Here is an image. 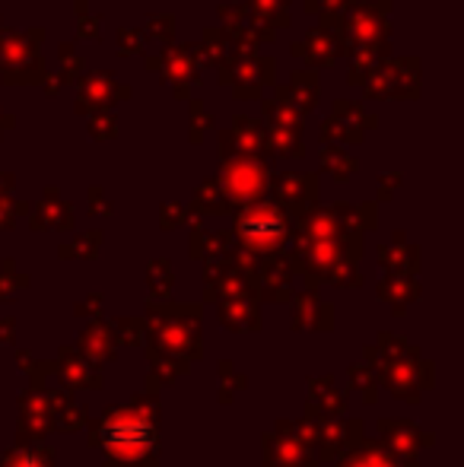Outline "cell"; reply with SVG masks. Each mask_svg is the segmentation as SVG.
Masks as SVG:
<instances>
[{
	"label": "cell",
	"instance_id": "6da1fadb",
	"mask_svg": "<svg viewBox=\"0 0 464 467\" xmlns=\"http://www.w3.org/2000/svg\"><path fill=\"white\" fill-rule=\"evenodd\" d=\"M42 42L45 29H6V36L0 38V80L6 87H32V83H42L48 77L42 61Z\"/></svg>",
	"mask_w": 464,
	"mask_h": 467
},
{
	"label": "cell",
	"instance_id": "7a4b0ae2",
	"mask_svg": "<svg viewBox=\"0 0 464 467\" xmlns=\"http://www.w3.org/2000/svg\"><path fill=\"white\" fill-rule=\"evenodd\" d=\"M290 213L273 201H261L235 216V239L252 254L280 252L290 239Z\"/></svg>",
	"mask_w": 464,
	"mask_h": 467
},
{
	"label": "cell",
	"instance_id": "3957f363",
	"mask_svg": "<svg viewBox=\"0 0 464 467\" xmlns=\"http://www.w3.org/2000/svg\"><path fill=\"white\" fill-rule=\"evenodd\" d=\"M156 442V426L150 417L137 410H115L102 423V445L112 458L121 462H140Z\"/></svg>",
	"mask_w": 464,
	"mask_h": 467
},
{
	"label": "cell",
	"instance_id": "277c9868",
	"mask_svg": "<svg viewBox=\"0 0 464 467\" xmlns=\"http://www.w3.org/2000/svg\"><path fill=\"white\" fill-rule=\"evenodd\" d=\"M391 0H363L344 13L347 48H385L391 45Z\"/></svg>",
	"mask_w": 464,
	"mask_h": 467
},
{
	"label": "cell",
	"instance_id": "5b68a950",
	"mask_svg": "<svg viewBox=\"0 0 464 467\" xmlns=\"http://www.w3.org/2000/svg\"><path fill=\"white\" fill-rule=\"evenodd\" d=\"M273 169L267 160H226L223 172H220V188H223L226 203H242V207H252L261 203L271 188Z\"/></svg>",
	"mask_w": 464,
	"mask_h": 467
},
{
	"label": "cell",
	"instance_id": "8992f818",
	"mask_svg": "<svg viewBox=\"0 0 464 467\" xmlns=\"http://www.w3.org/2000/svg\"><path fill=\"white\" fill-rule=\"evenodd\" d=\"M220 87H230L235 99H261L267 87L277 83V57L271 55H239L220 67Z\"/></svg>",
	"mask_w": 464,
	"mask_h": 467
},
{
	"label": "cell",
	"instance_id": "52a82bcc",
	"mask_svg": "<svg viewBox=\"0 0 464 467\" xmlns=\"http://www.w3.org/2000/svg\"><path fill=\"white\" fill-rule=\"evenodd\" d=\"M366 99H420V57H388L363 83Z\"/></svg>",
	"mask_w": 464,
	"mask_h": 467
},
{
	"label": "cell",
	"instance_id": "ba28073f",
	"mask_svg": "<svg viewBox=\"0 0 464 467\" xmlns=\"http://www.w3.org/2000/svg\"><path fill=\"white\" fill-rule=\"evenodd\" d=\"M267 160L271 143H267V128L261 118L235 115L232 128L220 134V160Z\"/></svg>",
	"mask_w": 464,
	"mask_h": 467
},
{
	"label": "cell",
	"instance_id": "9c48e42d",
	"mask_svg": "<svg viewBox=\"0 0 464 467\" xmlns=\"http://www.w3.org/2000/svg\"><path fill=\"white\" fill-rule=\"evenodd\" d=\"M134 89L121 83L115 74H87L77 80V99L74 111L77 115H99V111H112L115 102H128Z\"/></svg>",
	"mask_w": 464,
	"mask_h": 467
},
{
	"label": "cell",
	"instance_id": "30bf717a",
	"mask_svg": "<svg viewBox=\"0 0 464 467\" xmlns=\"http://www.w3.org/2000/svg\"><path fill=\"white\" fill-rule=\"evenodd\" d=\"M143 61L150 74H160V80H166L172 89H191L194 83H201V67L194 64L188 45H166L160 55H147Z\"/></svg>",
	"mask_w": 464,
	"mask_h": 467
},
{
	"label": "cell",
	"instance_id": "8fae6325",
	"mask_svg": "<svg viewBox=\"0 0 464 467\" xmlns=\"http://www.w3.org/2000/svg\"><path fill=\"white\" fill-rule=\"evenodd\" d=\"M290 55L309 64V70H318V67H331L337 57L347 55V45H344L335 32L315 26V29H309V36H305L303 42L293 45Z\"/></svg>",
	"mask_w": 464,
	"mask_h": 467
},
{
	"label": "cell",
	"instance_id": "7c38bea8",
	"mask_svg": "<svg viewBox=\"0 0 464 467\" xmlns=\"http://www.w3.org/2000/svg\"><path fill=\"white\" fill-rule=\"evenodd\" d=\"M318 89H322L318 87V70H296V74H290V83H273L271 99L305 115L318 105Z\"/></svg>",
	"mask_w": 464,
	"mask_h": 467
},
{
	"label": "cell",
	"instance_id": "4fadbf2b",
	"mask_svg": "<svg viewBox=\"0 0 464 467\" xmlns=\"http://www.w3.org/2000/svg\"><path fill=\"white\" fill-rule=\"evenodd\" d=\"M273 191H277V207H284L286 213H303L309 203H315L318 194V179L315 175H280V179H271Z\"/></svg>",
	"mask_w": 464,
	"mask_h": 467
},
{
	"label": "cell",
	"instance_id": "5bb4252c",
	"mask_svg": "<svg viewBox=\"0 0 464 467\" xmlns=\"http://www.w3.org/2000/svg\"><path fill=\"white\" fill-rule=\"evenodd\" d=\"M191 48V57L198 67H223L226 61H230V38H226V32L220 29V26H207L204 29V38L194 45H188Z\"/></svg>",
	"mask_w": 464,
	"mask_h": 467
},
{
	"label": "cell",
	"instance_id": "9a60e30c",
	"mask_svg": "<svg viewBox=\"0 0 464 467\" xmlns=\"http://www.w3.org/2000/svg\"><path fill=\"white\" fill-rule=\"evenodd\" d=\"M388 57H391V45H385V48H353L347 83L350 87H363L366 77H369L382 61H388Z\"/></svg>",
	"mask_w": 464,
	"mask_h": 467
},
{
	"label": "cell",
	"instance_id": "2e32d148",
	"mask_svg": "<svg viewBox=\"0 0 464 467\" xmlns=\"http://www.w3.org/2000/svg\"><path fill=\"white\" fill-rule=\"evenodd\" d=\"M290 4H293V0H245L248 13H252V16H258L261 23H264L267 29H273V32L293 26Z\"/></svg>",
	"mask_w": 464,
	"mask_h": 467
},
{
	"label": "cell",
	"instance_id": "e0dca14e",
	"mask_svg": "<svg viewBox=\"0 0 464 467\" xmlns=\"http://www.w3.org/2000/svg\"><path fill=\"white\" fill-rule=\"evenodd\" d=\"M261 115H264V128L293 130V134H299V130H303V115H299L296 109H290V105L271 99V96L261 102Z\"/></svg>",
	"mask_w": 464,
	"mask_h": 467
},
{
	"label": "cell",
	"instance_id": "ac0fdd59",
	"mask_svg": "<svg viewBox=\"0 0 464 467\" xmlns=\"http://www.w3.org/2000/svg\"><path fill=\"white\" fill-rule=\"evenodd\" d=\"M331 115L341 118V121L353 124V128H359L366 134V130H376L378 128V118L372 115V111H366L359 102H353V99H337L335 105H331Z\"/></svg>",
	"mask_w": 464,
	"mask_h": 467
},
{
	"label": "cell",
	"instance_id": "d6986e66",
	"mask_svg": "<svg viewBox=\"0 0 464 467\" xmlns=\"http://www.w3.org/2000/svg\"><path fill=\"white\" fill-rule=\"evenodd\" d=\"M57 57H61V70H57L55 77L61 83H77L87 77V61H83V55L77 51V42H61Z\"/></svg>",
	"mask_w": 464,
	"mask_h": 467
},
{
	"label": "cell",
	"instance_id": "ffe728a7",
	"mask_svg": "<svg viewBox=\"0 0 464 467\" xmlns=\"http://www.w3.org/2000/svg\"><path fill=\"white\" fill-rule=\"evenodd\" d=\"M363 130L353 128V124L341 121V118L328 115L322 121V140L328 143V147H344V143H363Z\"/></svg>",
	"mask_w": 464,
	"mask_h": 467
},
{
	"label": "cell",
	"instance_id": "44dd1931",
	"mask_svg": "<svg viewBox=\"0 0 464 467\" xmlns=\"http://www.w3.org/2000/svg\"><path fill=\"white\" fill-rule=\"evenodd\" d=\"M318 162H322L325 172H331L337 182L353 179V172L359 169V162L353 160V156L344 153L341 147H325V150H322V156H318Z\"/></svg>",
	"mask_w": 464,
	"mask_h": 467
},
{
	"label": "cell",
	"instance_id": "7402d4cb",
	"mask_svg": "<svg viewBox=\"0 0 464 467\" xmlns=\"http://www.w3.org/2000/svg\"><path fill=\"white\" fill-rule=\"evenodd\" d=\"M213 130V115L201 99H188V140L204 143V137Z\"/></svg>",
	"mask_w": 464,
	"mask_h": 467
},
{
	"label": "cell",
	"instance_id": "603a6c76",
	"mask_svg": "<svg viewBox=\"0 0 464 467\" xmlns=\"http://www.w3.org/2000/svg\"><path fill=\"white\" fill-rule=\"evenodd\" d=\"M140 32H143V38H153V42H160L162 48H166L175 38V16L172 13H150V16L143 19Z\"/></svg>",
	"mask_w": 464,
	"mask_h": 467
},
{
	"label": "cell",
	"instance_id": "cb8c5ba5",
	"mask_svg": "<svg viewBox=\"0 0 464 467\" xmlns=\"http://www.w3.org/2000/svg\"><path fill=\"white\" fill-rule=\"evenodd\" d=\"M267 143H271V153H277V156H293V160H303L305 156L303 140H299V134H293V130L267 128Z\"/></svg>",
	"mask_w": 464,
	"mask_h": 467
},
{
	"label": "cell",
	"instance_id": "d4e9b609",
	"mask_svg": "<svg viewBox=\"0 0 464 467\" xmlns=\"http://www.w3.org/2000/svg\"><path fill=\"white\" fill-rule=\"evenodd\" d=\"M87 134L93 137L96 143H108L118 137V118L115 111H99V115L87 118Z\"/></svg>",
	"mask_w": 464,
	"mask_h": 467
},
{
	"label": "cell",
	"instance_id": "484cf974",
	"mask_svg": "<svg viewBox=\"0 0 464 467\" xmlns=\"http://www.w3.org/2000/svg\"><path fill=\"white\" fill-rule=\"evenodd\" d=\"M118 42V55L121 57H134V55H147V38H143L140 29H130V26H121L115 32Z\"/></svg>",
	"mask_w": 464,
	"mask_h": 467
},
{
	"label": "cell",
	"instance_id": "4316f807",
	"mask_svg": "<svg viewBox=\"0 0 464 467\" xmlns=\"http://www.w3.org/2000/svg\"><path fill=\"white\" fill-rule=\"evenodd\" d=\"M194 203H198L201 210H217V213H223L230 203H226L223 197V188H220V182H204V185L198 188V194H194Z\"/></svg>",
	"mask_w": 464,
	"mask_h": 467
},
{
	"label": "cell",
	"instance_id": "83f0119b",
	"mask_svg": "<svg viewBox=\"0 0 464 467\" xmlns=\"http://www.w3.org/2000/svg\"><path fill=\"white\" fill-rule=\"evenodd\" d=\"M353 0H305L303 10L309 13V16H344V13L350 10Z\"/></svg>",
	"mask_w": 464,
	"mask_h": 467
},
{
	"label": "cell",
	"instance_id": "f1b7e54d",
	"mask_svg": "<svg viewBox=\"0 0 464 467\" xmlns=\"http://www.w3.org/2000/svg\"><path fill=\"white\" fill-rule=\"evenodd\" d=\"M217 16L223 19V26H220V29L232 32V29H239V26L248 19V6L245 4H230V0H223V4L217 6Z\"/></svg>",
	"mask_w": 464,
	"mask_h": 467
},
{
	"label": "cell",
	"instance_id": "f546056e",
	"mask_svg": "<svg viewBox=\"0 0 464 467\" xmlns=\"http://www.w3.org/2000/svg\"><path fill=\"white\" fill-rule=\"evenodd\" d=\"M102 13H83L77 16V38H99V29H102Z\"/></svg>",
	"mask_w": 464,
	"mask_h": 467
},
{
	"label": "cell",
	"instance_id": "4dcf8cb0",
	"mask_svg": "<svg viewBox=\"0 0 464 467\" xmlns=\"http://www.w3.org/2000/svg\"><path fill=\"white\" fill-rule=\"evenodd\" d=\"M89 197H93V210H96V213H112V203L106 201L102 188H93V191H89Z\"/></svg>",
	"mask_w": 464,
	"mask_h": 467
},
{
	"label": "cell",
	"instance_id": "1f68e13d",
	"mask_svg": "<svg viewBox=\"0 0 464 467\" xmlns=\"http://www.w3.org/2000/svg\"><path fill=\"white\" fill-rule=\"evenodd\" d=\"M61 87H64V83L57 80L55 74H48V77L42 80V89H45V96H48V99H55L57 93H61Z\"/></svg>",
	"mask_w": 464,
	"mask_h": 467
},
{
	"label": "cell",
	"instance_id": "d6a6232c",
	"mask_svg": "<svg viewBox=\"0 0 464 467\" xmlns=\"http://www.w3.org/2000/svg\"><path fill=\"white\" fill-rule=\"evenodd\" d=\"M401 182V175H391V179H382L378 182V194H382V201H388V194H391V188Z\"/></svg>",
	"mask_w": 464,
	"mask_h": 467
},
{
	"label": "cell",
	"instance_id": "836d02e7",
	"mask_svg": "<svg viewBox=\"0 0 464 467\" xmlns=\"http://www.w3.org/2000/svg\"><path fill=\"white\" fill-rule=\"evenodd\" d=\"M13 128H16V118L0 111V137H4V130H13Z\"/></svg>",
	"mask_w": 464,
	"mask_h": 467
},
{
	"label": "cell",
	"instance_id": "e575fe53",
	"mask_svg": "<svg viewBox=\"0 0 464 467\" xmlns=\"http://www.w3.org/2000/svg\"><path fill=\"white\" fill-rule=\"evenodd\" d=\"M74 10H77V16H83V13H89V0H74Z\"/></svg>",
	"mask_w": 464,
	"mask_h": 467
},
{
	"label": "cell",
	"instance_id": "d590c367",
	"mask_svg": "<svg viewBox=\"0 0 464 467\" xmlns=\"http://www.w3.org/2000/svg\"><path fill=\"white\" fill-rule=\"evenodd\" d=\"M10 188H13V175H0V191L6 194Z\"/></svg>",
	"mask_w": 464,
	"mask_h": 467
},
{
	"label": "cell",
	"instance_id": "8d00e7d4",
	"mask_svg": "<svg viewBox=\"0 0 464 467\" xmlns=\"http://www.w3.org/2000/svg\"><path fill=\"white\" fill-rule=\"evenodd\" d=\"M4 36H6V23L0 19V38H4Z\"/></svg>",
	"mask_w": 464,
	"mask_h": 467
}]
</instances>
